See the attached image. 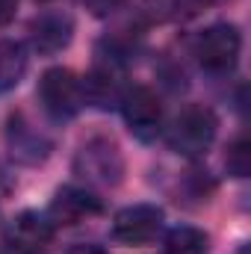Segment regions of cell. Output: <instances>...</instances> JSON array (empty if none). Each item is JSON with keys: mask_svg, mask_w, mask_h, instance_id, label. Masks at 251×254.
<instances>
[{"mask_svg": "<svg viewBox=\"0 0 251 254\" xmlns=\"http://www.w3.org/2000/svg\"><path fill=\"white\" fill-rule=\"evenodd\" d=\"M74 175L86 187H98V190L119 187L125 178V157H122V148L116 145V139H110V136L86 139L80 145V151L74 154Z\"/></svg>", "mask_w": 251, "mask_h": 254, "instance_id": "obj_1", "label": "cell"}, {"mask_svg": "<svg viewBox=\"0 0 251 254\" xmlns=\"http://www.w3.org/2000/svg\"><path fill=\"white\" fill-rule=\"evenodd\" d=\"M216 130H219V119L210 107L189 104L172 119V125L166 130V142L172 151H178L184 157H198L213 145Z\"/></svg>", "mask_w": 251, "mask_h": 254, "instance_id": "obj_2", "label": "cell"}, {"mask_svg": "<svg viewBox=\"0 0 251 254\" xmlns=\"http://www.w3.org/2000/svg\"><path fill=\"white\" fill-rule=\"evenodd\" d=\"M240 51H243V36L228 21L210 24L192 42V57L210 74H231L240 63Z\"/></svg>", "mask_w": 251, "mask_h": 254, "instance_id": "obj_3", "label": "cell"}, {"mask_svg": "<svg viewBox=\"0 0 251 254\" xmlns=\"http://www.w3.org/2000/svg\"><path fill=\"white\" fill-rule=\"evenodd\" d=\"M36 95H39L42 110H45L51 119H57V122L74 119V116L83 110V104H86L83 80H80L71 68H63V65H54V68H48V71L42 74Z\"/></svg>", "mask_w": 251, "mask_h": 254, "instance_id": "obj_4", "label": "cell"}, {"mask_svg": "<svg viewBox=\"0 0 251 254\" xmlns=\"http://www.w3.org/2000/svg\"><path fill=\"white\" fill-rule=\"evenodd\" d=\"M122 116H125L127 130L139 139V142H151L160 136L163 130V107H160V98L154 89L136 83V86H127L122 92Z\"/></svg>", "mask_w": 251, "mask_h": 254, "instance_id": "obj_5", "label": "cell"}, {"mask_svg": "<svg viewBox=\"0 0 251 254\" xmlns=\"http://www.w3.org/2000/svg\"><path fill=\"white\" fill-rule=\"evenodd\" d=\"M163 228V210L157 204H130L116 213L113 237L125 246H148Z\"/></svg>", "mask_w": 251, "mask_h": 254, "instance_id": "obj_6", "label": "cell"}, {"mask_svg": "<svg viewBox=\"0 0 251 254\" xmlns=\"http://www.w3.org/2000/svg\"><path fill=\"white\" fill-rule=\"evenodd\" d=\"M57 237V225L36 213V210H24L18 213L9 228H6V243L12 252H21V254H42Z\"/></svg>", "mask_w": 251, "mask_h": 254, "instance_id": "obj_7", "label": "cell"}, {"mask_svg": "<svg viewBox=\"0 0 251 254\" xmlns=\"http://www.w3.org/2000/svg\"><path fill=\"white\" fill-rule=\"evenodd\" d=\"M3 136H6V148H9L12 160L21 163V166H39V163H45V160L51 157L54 142H51L39 127L30 125L21 113L9 119Z\"/></svg>", "mask_w": 251, "mask_h": 254, "instance_id": "obj_8", "label": "cell"}, {"mask_svg": "<svg viewBox=\"0 0 251 254\" xmlns=\"http://www.w3.org/2000/svg\"><path fill=\"white\" fill-rule=\"evenodd\" d=\"M71 39H74V21L68 12L48 9L30 21V45L42 57H54V54L65 51L71 45Z\"/></svg>", "mask_w": 251, "mask_h": 254, "instance_id": "obj_9", "label": "cell"}, {"mask_svg": "<svg viewBox=\"0 0 251 254\" xmlns=\"http://www.w3.org/2000/svg\"><path fill=\"white\" fill-rule=\"evenodd\" d=\"M101 213V198L89 187H63L51 198L48 219L54 225H80Z\"/></svg>", "mask_w": 251, "mask_h": 254, "instance_id": "obj_10", "label": "cell"}, {"mask_svg": "<svg viewBox=\"0 0 251 254\" xmlns=\"http://www.w3.org/2000/svg\"><path fill=\"white\" fill-rule=\"evenodd\" d=\"M27 48L15 39H0V95L12 92L27 74Z\"/></svg>", "mask_w": 251, "mask_h": 254, "instance_id": "obj_11", "label": "cell"}, {"mask_svg": "<svg viewBox=\"0 0 251 254\" xmlns=\"http://www.w3.org/2000/svg\"><path fill=\"white\" fill-rule=\"evenodd\" d=\"M207 249H210V237L192 225L172 228L163 240V254H207Z\"/></svg>", "mask_w": 251, "mask_h": 254, "instance_id": "obj_12", "label": "cell"}, {"mask_svg": "<svg viewBox=\"0 0 251 254\" xmlns=\"http://www.w3.org/2000/svg\"><path fill=\"white\" fill-rule=\"evenodd\" d=\"M213 3L216 0H145L148 12L157 21H189Z\"/></svg>", "mask_w": 251, "mask_h": 254, "instance_id": "obj_13", "label": "cell"}, {"mask_svg": "<svg viewBox=\"0 0 251 254\" xmlns=\"http://www.w3.org/2000/svg\"><path fill=\"white\" fill-rule=\"evenodd\" d=\"M225 166H228V175H234V178H246V175H249L251 151H249V139H246V136H237V139L228 145Z\"/></svg>", "mask_w": 251, "mask_h": 254, "instance_id": "obj_14", "label": "cell"}, {"mask_svg": "<svg viewBox=\"0 0 251 254\" xmlns=\"http://www.w3.org/2000/svg\"><path fill=\"white\" fill-rule=\"evenodd\" d=\"M127 0H86V6H89V12L92 15H98V18H107V15H116L122 6H125Z\"/></svg>", "mask_w": 251, "mask_h": 254, "instance_id": "obj_15", "label": "cell"}, {"mask_svg": "<svg viewBox=\"0 0 251 254\" xmlns=\"http://www.w3.org/2000/svg\"><path fill=\"white\" fill-rule=\"evenodd\" d=\"M15 9H18V0H0V27H6L15 18Z\"/></svg>", "mask_w": 251, "mask_h": 254, "instance_id": "obj_16", "label": "cell"}, {"mask_svg": "<svg viewBox=\"0 0 251 254\" xmlns=\"http://www.w3.org/2000/svg\"><path fill=\"white\" fill-rule=\"evenodd\" d=\"M65 254H107L101 246H95V243H77V246H71Z\"/></svg>", "mask_w": 251, "mask_h": 254, "instance_id": "obj_17", "label": "cell"}, {"mask_svg": "<svg viewBox=\"0 0 251 254\" xmlns=\"http://www.w3.org/2000/svg\"><path fill=\"white\" fill-rule=\"evenodd\" d=\"M9 254H21V252H9Z\"/></svg>", "mask_w": 251, "mask_h": 254, "instance_id": "obj_18", "label": "cell"}, {"mask_svg": "<svg viewBox=\"0 0 251 254\" xmlns=\"http://www.w3.org/2000/svg\"><path fill=\"white\" fill-rule=\"evenodd\" d=\"M42 3H51V0H42Z\"/></svg>", "mask_w": 251, "mask_h": 254, "instance_id": "obj_19", "label": "cell"}]
</instances>
